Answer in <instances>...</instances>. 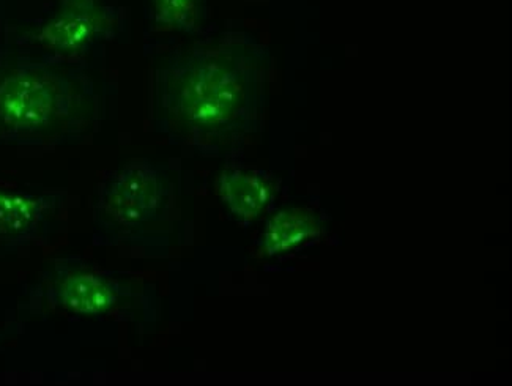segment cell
Segmentation results:
<instances>
[{"instance_id":"7a4b0ae2","label":"cell","mask_w":512,"mask_h":386,"mask_svg":"<svg viewBox=\"0 0 512 386\" xmlns=\"http://www.w3.org/2000/svg\"><path fill=\"white\" fill-rule=\"evenodd\" d=\"M97 84L71 60L0 65V134L19 141H79L97 122Z\"/></svg>"},{"instance_id":"5b68a950","label":"cell","mask_w":512,"mask_h":386,"mask_svg":"<svg viewBox=\"0 0 512 386\" xmlns=\"http://www.w3.org/2000/svg\"><path fill=\"white\" fill-rule=\"evenodd\" d=\"M57 300L68 311L82 316H106L119 308L127 295L122 284L98 271L78 270L60 279Z\"/></svg>"},{"instance_id":"6da1fadb","label":"cell","mask_w":512,"mask_h":386,"mask_svg":"<svg viewBox=\"0 0 512 386\" xmlns=\"http://www.w3.org/2000/svg\"><path fill=\"white\" fill-rule=\"evenodd\" d=\"M271 64L243 30L171 49L153 71V127L201 155L235 152L264 127Z\"/></svg>"},{"instance_id":"ba28073f","label":"cell","mask_w":512,"mask_h":386,"mask_svg":"<svg viewBox=\"0 0 512 386\" xmlns=\"http://www.w3.org/2000/svg\"><path fill=\"white\" fill-rule=\"evenodd\" d=\"M208 10L210 0H149L153 26L183 34H202Z\"/></svg>"},{"instance_id":"277c9868","label":"cell","mask_w":512,"mask_h":386,"mask_svg":"<svg viewBox=\"0 0 512 386\" xmlns=\"http://www.w3.org/2000/svg\"><path fill=\"white\" fill-rule=\"evenodd\" d=\"M120 8L104 0H60L59 8L38 27V45L62 57H78L116 35Z\"/></svg>"},{"instance_id":"3957f363","label":"cell","mask_w":512,"mask_h":386,"mask_svg":"<svg viewBox=\"0 0 512 386\" xmlns=\"http://www.w3.org/2000/svg\"><path fill=\"white\" fill-rule=\"evenodd\" d=\"M171 183L161 164L134 160L109 172L97 188L93 205L95 226L112 240H127L147 224L160 219Z\"/></svg>"},{"instance_id":"9c48e42d","label":"cell","mask_w":512,"mask_h":386,"mask_svg":"<svg viewBox=\"0 0 512 386\" xmlns=\"http://www.w3.org/2000/svg\"><path fill=\"white\" fill-rule=\"evenodd\" d=\"M45 208L43 199L0 190V235L15 238L29 234L40 223Z\"/></svg>"},{"instance_id":"52a82bcc","label":"cell","mask_w":512,"mask_h":386,"mask_svg":"<svg viewBox=\"0 0 512 386\" xmlns=\"http://www.w3.org/2000/svg\"><path fill=\"white\" fill-rule=\"evenodd\" d=\"M320 232L316 213L308 208H287L276 213L265 229V251L270 256L298 248Z\"/></svg>"},{"instance_id":"8992f818","label":"cell","mask_w":512,"mask_h":386,"mask_svg":"<svg viewBox=\"0 0 512 386\" xmlns=\"http://www.w3.org/2000/svg\"><path fill=\"white\" fill-rule=\"evenodd\" d=\"M216 190L237 218L253 221L275 196V180L260 169L231 168L219 175Z\"/></svg>"}]
</instances>
